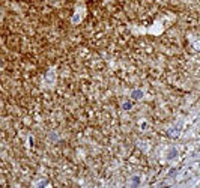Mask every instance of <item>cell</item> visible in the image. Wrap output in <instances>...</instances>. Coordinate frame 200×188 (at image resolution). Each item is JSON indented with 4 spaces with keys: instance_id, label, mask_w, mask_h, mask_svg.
Wrapping results in <instances>:
<instances>
[{
    "instance_id": "obj_2",
    "label": "cell",
    "mask_w": 200,
    "mask_h": 188,
    "mask_svg": "<svg viewBox=\"0 0 200 188\" xmlns=\"http://www.w3.org/2000/svg\"><path fill=\"white\" fill-rule=\"evenodd\" d=\"M176 155H178V150H176V149H172V150H170V152H168V155H167V158H168V160H170V158H175V156H176Z\"/></svg>"
},
{
    "instance_id": "obj_1",
    "label": "cell",
    "mask_w": 200,
    "mask_h": 188,
    "mask_svg": "<svg viewBox=\"0 0 200 188\" xmlns=\"http://www.w3.org/2000/svg\"><path fill=\"white\" fill-rule=\"evenodd\" d=\"M131 98H133L134 101H139L143 98V92L140 90V89H137V90H133V93H131Z\"/></svg>"
},
{
    "instance_id": "obj_5",
    "label": "cell",
    "mask_w": 200,
    "mask_h": 188,
    "mask_svg": "<svg viewBox=\"0 0 200 188\" xmlns=\"http://www.w3.org/2000/svg\"><path fill=\"white\" fill-rule=\"evenodd\" d=\"M175 173H176V169H172L170 170V176H175Z\"/></svg>"
},
{
    "instance_id": "obj_4",
    "label": "cell",
    "mask_w": 200,
    "mask_h": 188,
    "mask_svg": "<svg viewBox=\"0 0 200 188\" xmlns=\"http://www.w3.org/2000/svg\"><path fill=\"white\" fill-rule=\"evenodd\" d=\"M139 182H140V179H139L137 176H134V177H133V184H139Z\"/></svg>"
},
{
    "instance_id": "obj_3",
    "label": "cell",
    "mask_w": 200,
    "mask_h": 188,
    "mask_svg": "<svg viewBox=\"0 0 200 188\" xmlns=\"http://www.w3.org/2000/svg\"><path fill=\"white\" fill-rule=\"evenodd\" d=\"M50 140H51V142H56V140H57V135H56V134H50Z\"/></svg>"
}]
</instances>
